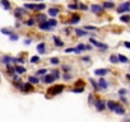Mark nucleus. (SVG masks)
Segmentation results:
<instances>
[{
  "label": "nucleus",
  "instance_id": "obj_4",
  "mask_svg": "<svg viewBox=\"0 0 130 122\" xmlns=\"http://www.w3.org/2000/svg\"><path fill=\"white\" fill-rule=\"evenodd\" d=\"M89 42H91V45H93V46H96V47H98V48H102V50H107V48H108L107 45H105V43H102V42H98V41H96L95 38H91Z\"/></svg>",
  "mask_w": 130,
  "mask_h": 122
},
{
  "label": "nucleus",
  "instance_id": "obj_20",
  "mask_svg": "<svg viewBox=\"0 0 130 122\" xmlns=\"http://www.w3.org/2000/svg\"><path fill=\"white\" fill-rule=\"evenodd\" d=\"M0 3H2V5L4 7L5 10H9V9H10V3L8 2V0H0Z\"/></svg>",
  "mask_w": 130,
  "mask_h": 122
},
{
  "label": "nucleus",
  "instance_id": "obj_22",
  "mask_svg": "<svg viewBox=\"0 0 130 122\" xmlns=\"http://www.w3.org/2000/svg\"><path fill=\"white\" fill-rule=\"evenodd\" d=\"M89 81H91V85L95 88V90L97 92V90H100V87H98V83L96 80H93V79H89Z\"/></svg>",
  "mask_w": 130,
  "mask_h": 122
},
{
  "label": "nucleus",
  "instance_id": "obj_44",
  "mask_svg": "<svg viewBox=\"0 0 130 122\" xmlns=\"http://www.w3.org/2000/svg\"><path fill=\"white\" fill-rule=\"evenodd\" d=\"M84 29H92V31H96V27H92V26H85Z\"/></svg>",
  "mask_w": 130,
  "mask_h": 122
},
{
  "label": "nucleus",
  "instance_id": "obj_48",
  "mask_svg": "<svg viewBox=\"0 0 130 122\" xmlns=\"http://www.w3.org/2000/svg\"><path fill=\"white\" fill-rule=\"evenodd\" d=\"M74 50H75V48H66L65 52H66V53H70V52H74Z\"/></svg>",
  "mask_w": 130,
  "mask_h": 122
},
{
  "label": "nucleus",
  "instance_id": "obj_45",
  "mask_svg": "<svg viewBox=\"0 0 130 122\" xmlns=\"http://www.w3.org/2000/svg\"><path fill=\"white\" fill-rule=\"evenodd\" d=\"M119 94H120V95H125V94H126V90H125V89H120V90H119Z\"/></svg>",
  "mask_w": 130,
  "mask_h": 122
},
{
  "label": "nucleus",
  "instance_id": "obj_3",
  "mask_svg": "<svg viewBox=\"0 0 130 122\" xmlns=\"http://www.w3.org/2000/svg\"><path fill=\"white\" fill-rule=\"evenodd\" d=\"M18 88H19L22 92H24V93H28V92H32L33 90V84H31L29 83V81H28V83H24V84H15Z\"/></svg>",
  "mask_w": 130,
  "mask_h": 122
},
{
  "label": "nucleus",
  "instance_id": "obj_50",
  "mask_svg": "<svg viewBox=\"0 0 130 122\" xmlns=\"http://www.w3.org/2000/svg\"><path fill=\"white\" fill-rule=\"evenodd\" d=\"M124 46H125V47H127V48H130V42H125V43H124Z\"/></svg>",
  "mask_w": 130,
  "mask_h": 122
},
{
  "label": "nucleus",
  "instance_id": "obj_31",
  "mask_svg": "<svg viewBox=\"0 0 130 122\" xmlns=\"http://www.w3.org/2000/svg\"><path fill=\"white\" fill-rule=\"evenodd\" d=\"M50 63H51L52 65H59V58H58V57H51V58H50Z\"/></svg>",
  "mask_w": 130,
  "mask_h": 122
},
{
  "label": "nucleus",
  "instance_id": "obj_25",
  "mask_svg": "<svg viewBox=\"0 0 130 122\" xmlns=\"http://www.w3.org/2000/svg\"><path fill=\"white\" fill-rule=\"evenodd\" d=\"M28 81H29L31 84H37L40 80H38V78H37V76H29V78H28Z\"/></svg>",
  "mask_w": 130,
  "mask_h": 122
},
{
  "label": "nucleus",
  "instance_id": "obj_1",
  "mask_svg": "<svg viewBox=\"0 0 130 122\" xmlns=\"http://www.w3.org/2000/svg\"><path fill=\"white\" fill-rule=\"evenodd\" d=\"M64 90V85H61V84H58V85H54V87H51L47 92L51 94V95H58V94H60L61 92Z\"/></svg>",
  "mask_w": 130,
  "mask_h": 122
},
{
  "label": "nucleus",
  "instance_id": "obj_2",
  "mask_svg": "<svg viewBox=\"0 0 130 122\" xmlns=\"http://www.w3.org/2000/svg\"><path fill=\"white\" fill-rule=\"evenodd\" d=\"M24 8H26V9L34 10V12H40V10L45 9V8H46V5H45V4H42V3H40V4H26V5H24Z\"/></svg>",
  "mask_w": 130,
  "mask_h": 122
},
{
  "label": "nucleus",
  "instance_id": "obj_16",
  "mask_svg": "<svg viewBox=\"0 0 130 122\" xmlns=\"http://www.w3.org/2000/svg\"><path fill=\"white\" fill-rule=\"evenodd\" d=\"M83 50H87V46H85V45H83V43H79V45L75 47V50H74V52H75V53H80Z\"/></svg>",
  "mask_w": 130,
  "mask_h": 122
},
{
  "label": "nucleus",
  "instance_id": "obj_12",
  "mask_svg": "<svg viewBox=\"0 0 130 122\" xmlns=\"http://www.w3.org/2000/svg\"><path fill=\"white\" fill-rule=\"evenodd\" d=\"M79 20H80V17H79L78 14H74V15L71 17V19L69 20V23H70V24H77V23H79Z\"/></svg>",
  "mask_w": 130,
  "mask_h": 122
},
{
  "label": "nucleus",
  "instance_id": "obj_37",
  "mask_svg": "<svg viewBox=\"0 0 130 122\" xmlns=\"http://www.w3.org/2000/svg\"><path fill=\"white\" fill-rule=\"evenodd\" d=\"M9 38H10V41H17V39H18V34L10 33V34H9Z\"/></svg>",
  "mask_w": 130,
  "mask_h": 122
},
{
  "label": "nucleus",
  "instance_id": "obj_15",
  "mask_svg": "<svg viewBox=\"0 0 130 122\" xmlns=\"http://www.w3.org/2000/svg\"><path fill=\"white\" fill-rule=\"evenodd\" d=\"M52 38H54V41H55V46H56V47H63V46H64V42H63V41H61L59 37L54 36Z\"/></svg>",
  "mask_w": 130,
  "mask_h": 122
},
{
  "label": "nucleus",
  "instance_id": "obj_17",
  "mask_svg": "<svg viewBox=\"0 0 130 122\" xmlns=\"http://www.w3.org/2000/svg\"><path fill=\"white\" fill-rule=\"evenodd\" d=\"M37 51H38L41 55L46 52V46H45V43H44V42H42V43H38V45H37Z\"/></svg>",
  "mask_w": 130,
  "mask_h": 122
},
{
  "label": "nucleus",
  "instance_id": "obj_8",
  "mask_svg": "<svg viewBox=\"0 0 130 122\" xmlns=\"http://www.w3.org/2000/svg\"><path fill=\"white\" fill-rule=\"evenodd\" d=\"M38 28H40L41 31H50L52 27L50 26V23L47 22V20H44V22H40V24H38Z\"/></svg>",
  "mask_w": 130,
  "mask_h": 122
},
{
  "label": "nucleus",
  "instance_id": "obj_49",
  "mask_svg": "<svg viewBox=\"0 0 130 122\" xmlns=\"http://www.w3.org/2000/svg\"><path fill=\"white\" fill-rule=\"evenodd\" d=\"M82 61H85V63H87V61H89V57H88V56H84V57H82Z\"/></svg>",
  "mask_w": 130,
  "mask_h": 122
},
{
  "label": "nucleus",
  "instance_id": "obj_46",
  "mask_svg": "<svg viewBox=\"0 0 130 122\" xmlns=\"http://www.w3.org/2000/svg\"><path fill=\"white\" fill-rule=\"evenodd\" d=\"M68 8H69V9H77V5H74V4H69V5H68Z\"/></svg>",
  "mask_w": 130,
  "mask_h": 122
},
{
  "label": "nucleus",
  "instance_id": "obj_18",
  "mask_svg": "<svg viewBox=\"0 0 130 122\" xmlns=\"http://www.w3.org/2000/svg\"><path fill=\"white\" fill-rule=\"evenodd\" d=\"M59 13H60V12H59L58 8H50V9H49V14H50L51 17H56Z\"/></svg>",
  "mask_w": 130,
  "mask_h": 122
},
{
  "label": "nucleus",
  "instance_id": "obj_11",
  "mask_svg": "<svg viewBox=\"0 0 130 122\" xmlns=\"http://www.w3.org/2000/svg\"><path fill=\"white\" fill-rule=\"evenodd\" d=\"M91 10L93 12V13H96V14H98V13H101L102 10H103V7H101V5H96V4H93L91 7Z\"/></svg>",
  "mask_w": 130,
  "mask_h": 122
},
{
  "label": "nucleus",
  "instance_id": "obj_24",
  "mask_svg": "<svg viewBox=\"0 0 130 122\" xmlns=\"http://www.w3.org/2000/svg\"><path fill=\"white\" fill-rule=\"evenodd\" d=\"M120 20L122 23H130V15H121Z\"/></svg>",
  "mask_w": 130,
  "mask_h": 122
},
{
  "label": "nucleus",
  "instance_id": "obj_40",
  "mask_svg": "<svg viewBox=\"0 0 130 122\" xmlns=\"http://www.w3.org/2000/svg\"><path fill=\"white\" fill-rule=\"evenodd\" d=\"M63 79H64V80H70V79H71V75L68 74V73H65V74L63 75Z\"/></svg>",
  "mask_w": 130,
  "mask_h": 122
},
{
  "label": "nucleus",
  "instance_id": "obj_39",
  "mask_svg": "<svg viewBox=\"0 0 130 122\" xmlns=\"http://www.w3.org/2000/svg\"><path fill=\"white\" fill-rule=\"evenodd\" d=\"M37 19H38V22H44V20H46V17L44 14H40L38 17H37Z\"/></svg>",
  "mask_w": 130,
  "mask_h": 122
},
{
  "label": "nucleus",
  "instance_id": "obj_6",
  "mask_svg": "<svg viewBox=\"0 0 130 122\" xmlns=\"http://www.w3.org/2000/svg\"><path fill=\"white\" fill-rule=\"evenodd\" d=\"M54 80H56V79L54 78L52 74H45L42 76V81H44L45 84H51V83H54Z\"/></svg>",
  "mask_w": 130,
  "mask_h": 122
},
{
  "label": "nucleus",
  "instance_id": "obj_28",
  "mask_svg": "<svg viewBox=\"0 0 130 122\" xmlns=\"http://www.w3.org/2000/svg\"><path fill=\"white\" fill-rule=\"evenodd\" d=\"M7 69H8V73H9L10 75H14V73H15V68H13L12 65L7 64Z\"/></svg>",
  "mask_w": 130,
  "mask_h": 122
},
{
  "label": "nucleus",
  "instance_id": "obj_42",
  "mask_svg": "<svg viewBox=\"0 0 130 122\" xmlns=\"http://www.w3.org/2000/svg\"><path fill=\"white\" fill-rule=\"evenodd\" d=\"M2 33H4V34H8V36H9L12 32H10V31H8V29H5V28H3V29H2Z\"/></svg>",
  "mask_w": 130,
  "mask_h": 122
},
{
  "label": "nucleus",
  "instance_id": "obj_21",
  "mask_svg": "<svg viewBox=\"0 0 130 122\" xmlns=\"http://www.w3.org/2000/svg\"><path fill=\"white\" fill-rule=\"evenodd\" d=\"M75 34H77L78 37H83V36H87L88 32H87V31H83V29H75Z\"/></svg>",
  "mask_w": 130,
  "mask_h": 122
},
{
  "label": "nucleus",
  "instance_id": "obj_51",
  "mask_svg": "<svg viewBox=\"0 0 130 122\" xmlns=\"http://www.w3.org/2000/svg\"><path fill=\"white\" fill-rule=\"evenodd\" d=\"M126 78H127V79H130V75H126Z\"/></svg>",
  "mask_w": 130,
  "mask_h": 122
},
{
  "label": "nucleus",
  "instance_id": "obj_30",
  "mask_svg": "<svg viewBox=\"0 0 130 122\" xmlns=\"http://www.w3.org/2000/svg\"><path fill=\"white\" fill-rule=\"evenodd\" d=\"M117 58H119V61H120V63H127V57L126 56H124V55H119L117 56Z\"/></svg>",
  "mask_w": 130,
  "mask_h": 122
},
{
  "label": "nucleus",
  "instance_id": "obj_34",
  "mask_svg": "<svg viewBox=\"0 0 130 122\" xmlns=\"http://www.w3.org/2000/svg\"><path fill=\"white\" fill-rule=\"evenodd\" d=\"M47 22L50 23V26H51V27H55V26L58 24V22H56V19H54V18H52V19H50V20H47Z\"/></svg>",
  "mask_w": 130,
  "mask_h": 122
},
{
  "label": "nucleus",
  "instance_id": "obj_35",
  "mask_svg": "<svg viewBox=\"0 0 130 122\" xmlns=\"http://www.w3.org/2000/svg\"><path fill=\"white\" fill-rule=\"evenodd\" d=\"M46 71H47L46 69H40L38 71H37V76H38V75H41V76H44V75L46 74Z\"/></svg>",
  "mask_w": 130,
  "mask_h": 122
},
{
  "label": "nucleus",
  "instance_id": "obj_43",
  "mask_svg": "<svg viewBox=\"0 0 130 122\" xmlns=\"http://www.w3.org/2000/svg\"><path fill=\"white\" fill-rule=\"evenodd\" d=\"M63 70H64V73H68V71L70 70V66H66V65H64V66H63Z\"/></svg>",
  "mask_w": 130,
  "mask_h": 122
},
{
  "label": "nucleus",
  "instance_id": "obj_52",
  "mask_svg": "<svg viewBox=\"0 0 130 122\" xmlns=\"http://www.w3.org/2000/svg\"><path fill=\"white\" fill-rule=\"evenodd\" d=\"M37 2H42V0H37Z\"/></svg>",
  "mask_w": 130,
  "mask_h": 122
},
{
  "label": "nucleus",
  "instance_id": "obj_36",
  "mask_svg": "<svg viewBox=\"0 0 130 122\" xmlns=\"http://www.w3.org/2000/svg\"><path fill=\"white\" fill-rule=\"evenodd\" d=\"M34 23H36V22H34V19H32V18H31V19H28L27 22H26V24H27V26H31V27H32V26H34Z\"/></svg>",
  "mask_w": 130,
  "mask_h": 122
},
{
  "label": "nucleus",
  "instance_id": "obj_33",
  "mask_svg": "<svg viewBox=\"0 0 130 122\" xmlns=\"http://www.w3.org/2000/svg\"><path fill=\"white\" fill-rule=\"evenodd\" d=\"M51 74L54 75V78H55V79H59V78H60V74H59V70H52V71H51Z\"/></svg>",
  "mask_w": 130,
  "mask_h": 122
},
{
  "label": "nucleus",
  "instance_id": "obj_5",
  "mask_svg": "<svg viewBox=\"0 0 130 122\" xmlns=\"http://www.w3.org/2000/svg\"><path fill=\"white\" fill-rule=\"evenodd\" d=\"M125 12H130V3H122L120 7H117V13L122 14Z\"/></svg>",
  "mask_w": 130,
  "mask_h": 122
},
{
  "label": "nucleus",
  "instance_id": "obj_27",
  "mask_svg": "<svg viewBox=\"0 0 130 122\" xmlns=\"http://www.w3.org/2000/svg\"><path fill=\"white\" fill-rule=\"evenodd\" d=\"M102 7H103V8H106V9H112V8H114V3H110V2H105Z\"/></svg>",
  "mask_w": 130,
  "mask_h": 122
},
{
  "label": "nucleus",
  "instance_id": "obj_38",
  "mask_svg": "<svg viewBox=\"0 0 130 122\" xmlns=\"http://www.w3.org/2000/svg\"><path fill=\"white\" fill-rule=\"evenodd\" d=\"M83 89H84L83 87H82V88H74V89H73V93H77V94H78V93H82Z\"/></svg>",
  "mask_w": 130,
  "mask_h": 122
},
{
  "label": "nucleus",
  "instance_id": "obj_32",
  "mask_svg": "<svg viewBox=\"0 0 130 122\" xmlns=\"http://www.w3.org/2000/svg\"><path fill=\"white\" fill-rule=\"evenodd\" d=\"M38 61H40V57H38V56H32V57H31V63H32V64H37Z\"/></svg>",
  "mask_w": 130,
  "mask_h": 122
},
{
  "label": "nucleus",
  "instance_id": "obj_19",
  "mask_svg": "<svg viewBox=\"0 0 130 122\" xmlns=\"http://www.w3.org/2000/svg\"><path fill=\"white\" fill-rule=\"evenodd\" d=\"M114 112H116L117 114H124V113H125V109H124V107H121L120 104H117Z\"/></svg>",
  "mask_w": 130,
  "mask_h": 122
},
{
  "label": "nucleus",
  "instance_id": "obj_47",
  "mask_svg": "<svg viewBox=\"0 0 130 122\" xmlns=\"http://www.w3.org/2000/svg\"><path fill=\"white\" fill-rule=\"evenodd\" d=\"M31 43H32V39H29V38L24 41V45H31Z\"/></svg>",
  "mask_w": 130,
  "mask_h": 122
},
{
  "label": "nucleus",
  "instance_id": "obj_26",
  "mask_svg": "<svg viewBox=\"0 0 130 122\" xmlns=\"http://www.w3.org/2000/svg\"><path fill=\"white\" fill-rule=\"evenodd\" d=\"M15 73L18 74H24L26 73V69L23 66H15Z\"/></svg>",
  "mask_w": 130,
  "mask_h": 122
},
{
  "label": "nucleus",
  "instance_id": "obj_29",
  "mask_svg": "<svg viewBox=\"0 0 130 122\" xmlns=\"http://www.w3.org/2000/svg\"><path fill=\"white\" fill-rule=\"evenodd\" d=\"M110 61H111L112 64H116V63H119V58H117L116 55H111V56H110Z\"/></svg>",
  "mask_w": 130,
  "mask_h": 122
},
{
  "label": "nucleus",
  "instance_id": "obj_23",
  "mask_svg": "<svg viewBox=\"0 0 130 122\" xmlns=\"http://www.w3.org/2000/svg\"><path fill=\"white\" fill-rule=\"evenodd\" d=\"M10 61H13V57H10V56H4V57L2 58V63H3V64H5V65H7V64H9Z\"/></svg>",
  "mask_w": 130,
  "mask_h": 122
},
{
  "label": "nucleus",
  "instance_id": "obj_7",
  "mask_svg": "<svg viewBox=\"0 0 130 122\" xmlns=\"http://www.w3.org/2000/svg\"><path fill=\"white\" fill-rule=\"evenodd\" d=\"M95 107H96V109H97L98 112H102V111L106 108V104H105V102H103V100L98 99V100H96V102H95Z\"/></svg>",
  "mask_w": 130,
  "mask_h": 122
},
{
  "label": "nucleus",
  "instance_id": "obj_14",
  "mask_svg": "<svg viewBox=\"0 0 130 122\" xmlns=\"http://www.w3.org/2000/svg\"><path fill=\"white\" fill-rule=\"evenodd\" d=\"M116 106H117V103H115V102H112V100H108V102H107V108H108L111 112L115 111Z\"/></svg>",
  "mask_w": 130,
  "mask_h": 122
},
{
  "label": "nucleus",
  "instance_id": "obj_9",
  "mask_svg": "<svg viewBox=\"0 0 130 122\" xmlns=\"http://www.w3.org/2000/svg\"><path fill=\"white\" fill-rule=\"evenodd\" d=\"M23 14H27V10H24V9H22V8H17V9L14 10V15H15L17 19H21Z\"/></svg>",
  "mask_w": 130,
  "mask_h": 122
},
{
  "label": "nucleus",
  "instance_id": "obj_13",
  "mask_svg": "<svg viewBox=\"0 0 130 122\" xmlns=\"http://www.w3.org/2000/svg\"><path fill=\"white\" fill-rule=\"evenodd\" d=\"M107 73H108V69H97V70H95V74L98 75V76H105Z\"/></svg>",
  "mask_w": 130,
  "mask_h": 122
},
{
  "label": "nucleus",
  "instance_id": "obj_10",
  "mask_svg": "<svg viewBox=\"0 0 130 122\" xmlns=\"http://www.w3.org/2000/svg\"><path fill=\"white\" fill-rule=\"evenodd\" d=\"M97 83H98V87H100V89H103V90H106V89L108 88V84H107V81H106L103 78H101V79L97 81Z\"/></svg>",
  "mask_w": 130,
  "mask_h": 122
},
{
  "label": "nucleus",
  "instance_id": "obj_41",
  "mask_svg": "<svg viewBox=\"0 0 130 122\" xmlns=\"http://www.w3.org/2000/svg\"><path fill=\"white\" fill-rule=\"evenodd\" d=\"M79 8H80L82 10H88V7L84 5V4H79Z\"/></svg>",
  "mask_w": 130,
  "mask_h": 122
}]
</instances>
